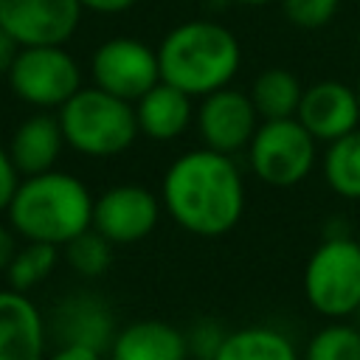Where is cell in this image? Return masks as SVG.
<instances>
[{
	"label": "cell",
	"instance_id": "obj_15",
	"mask_svg": "<svg viewBox=\"0 0 360 360\" xmlns=\"http://www.w3.org/2000/svg\"><path fill=\"white\" fill-rule=\"evenodd\" d=\"M135 118H138V129L146 138L174 141L188 129V124L194 118L191 96L160 79L152 90H146L135 101Z\"/></svg>",
	"mask_w": 360,
	"mask_h": 360
},
{
	"label": "cell",
	"instance_id": "obj_29",
	"mask_svg": "<svg viewBox=\"0 0 360 360\" xmlns=\"http://www.w3.org/2000/svg\"><path fill=\"white\" fill-rule=\"evenodd\" d=\"M17 53H20V42H17L11 34H6V31L0 28V76H8V70H11L14 59H17Z\"/></svg>",
	"mask_w": 360,
	"mask_h": 360
},
{
	"label": "cell",
	"instance_id": "obj_16",
	"mask_svg": "<svg viewBox=\"0 0 360 360\" xmlns=\"http://www.w3.org/2000/svg\"><path fill=\"white\" fill-rule=\"evenodd\" d=\"M110 360H188V340L172 323L135 321L115 332Z\"/></svg>",
	"mask_w": 360,
	"mask_h": 360
},
{
	"label": "cell",
	"instance_id": "obj_26",
	"mask_svg": "<svg viewBox=\"0 0 360 360\" xmlns=\"http://www.w3.org/2000/svg\"><path fill=\"white\" fill-rule=\"evenodd\" d=\"M17 186H20V169L14 166L8 149L0 146V211L8 208V202H11L14 191H17Z\"/></svg>",
	"mask_w": 360,
	"mask_h": 360
},
{
	"label": "cell",
	"instance_id": "obj_25",
	"mask_svg": "<svg viewBox=\"0 0 360 360\" xmlns=\"http://www.w3.org/2000/svg\"><path fill=\"white\" fill-rule=\"evenodd\" d=\"M225 329L217 323V321H197L188 332H186V340H188V357L194 360H214L222 340H225Z\"/></svg>",
	"mask_w": 360,
	"mask_h": 360
},
{
	"label": "cell",
	"instance_id": "obj_12",
	"mask_svg": "<svg viewBox=\"0 0 360 360\" xmlns=\"http://www.w3.org/2000/svg\"><path fill=\"white\" fill-rule=\"evenodd\" d=\"M295 118L309 129L315 141H335L360 124V101L357 90L338 82V79H321L309 87H304L301 104Z\"/></svg>",
	"mask_w": 360,
	"mask_h": 360
},
{
	"label": "cell",
	"instance_id": "obj_35",
	"mask_svg": "<svg viewBox=\"0 0 360 360\" xmlns=\"http://www.w3.org/2000/svg\"><path fill=\"white\" fill-rule=\"evenodd\" d=\"M357 245H360V233H357Z\"/></svg>",
	"mask_w": 360,
	"mask_h": 360
},
{
	"label": "cell",
	"instance_id": "obj_22",
	"mask_svg": "<svg viewBox=\"0 0 360 360\" xmlns=\"http://www.w3.org/2000/svg\"><path fill=\"white\" fill-rule=\"evenodd\" d=\"M304 360H360V329L343 321L326 323L309 338Z\"/></svg>",
	"mask_w": 360,
	"mask_h": 360
},
{
	"label": "cell",
	"instance_id": "obj_34",
	"mask_svg": "<svg viewBox=\"0 0 360 360\" xmlns=\"http://www.w3.org/2000/svg\"><path fill=\"white\" fill-rule=\"evenodd\" d=\"M357 48H360V25H357Z\"/></svg>",
	"mask_w": 360,
	"mask_h": 360
},
{
	"label": "cell",
	"instance_id": "obj_13",
	"mask_svg": "<svg viewBox=\"0 0 360 360\" xmlns=\"http://www.w3.org/2000/svg\"><path fill=\"white\" fill-rule=\"evenodd\" d=\"M48 323L20 290H0V360H45Z\"/></svg>",
	"mask_w": 360,
	"mask_h": 360
},
{
	"label": "cell",
	"instance_id": "obj_19",
	"mask_svg": "<svg viewBox=\"0 0 360 360\" xmlns=\"http://www.w3.org/2000/svg\"><path fill=\"white\" fill-rule=\"evenodd\" d=\"M304 87L298 76L287 68H267L250 84V101L262 121L270 118H292L298 112Z\"/></svg>",
	"mask_w": 360,
	"mask_h": 360
},
{
	"label": "cell",
	"instance_id": "obj_7",
	"mask_svg": "<svg viewBox=\"0 0 360 360\" xmlns=\"http://www.w3.org/2000/svg\"><path fill=\"white\" fill-rule=\"evenodd\" d=\"M6 79L11 93L37 110H59L82 87L79 62L65 45H22Z\"/></svg>",
	"mask_w": 360,
	"mask_h": 360
},
{
	"label": "cell",
	"instance_id": "obj_20",
	"mask_svg": "<svg viewBox=\"0 0 360 360\" xmlns=\"http://www.w3.org/2000/svg\"><path fill=\"white\" fill-rule=\"evenodd\" d=\"M323 177L335 194L360 200V129H352L326 143Z\"/></svg>",
	"mask_w": 360,
	"mask_h": 360
},
{
	"label": "cell",
	"instance_id": "obj_33",
	"mask_svg": "<svg viewBox=\"0 0 360 360\" xmlns=\"http://www.w3.org/2000/svg\"><path fill=\"white\" fill-rule=\"evenodd\" d=\"M354 90H357V101H360V79H357V87Z\"/></svg>",
	"mask_w": 360,
	"mask_h": 360
},
{
	"label": "cell",
	"instance_id": "obj_1",
	"mask_svg": "<svg viewBox=\"0 0 360 360\" xmlns=\"http://www.w3.org/2000/svg\"><path fill=\"white\" fill-rule=\"evenodd\" d=\"M169 217L194 236H222L245 211V183L231 155L217 149L183 152L163 174Z\"/></svg>",
	"mask_w": 360,
	"mask_h": 360
},
{
	"label": "cell",
	"instance_id": "obj_8",
	"mask_svg": "<svg viewBox=\"0 0 360 360\" xmlns=\"http://www.w3.org/2000/svg\"><path fill=\"white\" fill-rule=\"evenodd\" d=\"M90 79L96 87L135 104L160 82L158 48H149L135 37L104 39L90 56Z\"/></svg>",
	"mask_w": 360,
	"mask_h": 360
},
{
	"label": "cell",
	"instance_id": "obj_5",
	"mask_svg": "<svg viewBox=\"0 0 360 360\" xmlns=\"http://www.w3.org/2000/svg\"><path fill=\"white\" fill-rule=\"evenodd\" d=\"M304 295L326 318H349L360 304V245L352 236H323L304 267Z\"/></svg>",
	"mask_w": 360,
	"mask_h": 360
},
{
	"label": "cell",
	"instance_id": "obj_32",
	"mask_svg": "<svg viewBox=\"0 0 360 360\" xmlns=\"http://www.w3.org/2000/svg\"><path fill=\"white\" fill-rule=\"evenodd\" d=\"M352 315H354V326H357V329H360V304H357V309H354V312H352Z\"/></svg>",
	"mask_w": 360,
	"mask_h": 360
},
{
	"label": "cell",
	"instance_id": "obj_28",
	"mask_svg": "<svg viewBox=\"0 0 360 360\" xmlns=\"http://www.w3.org/2000/svg\"><path fill=\"white\" fill-rule=\"evenodd\" d=\"M84 11H93V14H104V17H115V14H124L129 11L138 0H79Z\"/></svg>",
	"mask_w": 360,
	"mask_h": 360
},
{
	"label": "cell",
	"instance_id": "obj_30",
	"mask_svg": "<svg viewBox=\"0 0 360 360\" xmlns=\"http://www.w3.org/2000/svg\"><path fill=\"white\" fill-rule=\"evenodd\" d=\"M14 253H17V242H14L11 231L0 225V270H3V273H6L8 262L14 259Z\"/></svg>",
	"mask_w": 360,
	"mask_h": 360
},
{
	"label": "cell",
	"instance_id": "obj_6",
	"mask_svg": "<svg viewBox=\"0 0 360 360\" xmlns=\"http://www.w3.org/2000/svg\"><path fill=\"white\" fill-rule=\"evenodd\" d=\"M315 143L318 141L295 115L270 118L253 132L248 143V163L262 183L273 188H290L312 172L318 155Z\"/></svg>",
	"mask_w": 360,
	"mask_h": 360
},
{
	"label": "cell",
	"instance_id": "obj_4",
	"mask_svg": "<svg viewBox=\"0 0 360 360\" xmlns=\"http://www.w3.org/2000/svg\"><path fill=\"white\" fill-rule=\"evenodd\" d=\"M65 143L87 158H112L138 138L135 104L101 87H79L56 112Z\"/></svg>",
	"mask_w": 360,
	"mask_h": 360
},
{
	"label": "cell",
	"instance_id": "obj_17",
	"mask_svg": "<svg viewBox=\"0 0 360 360\" xmlns=\"http://www.w3.org/2000/svg\"><path fill=\"white\" fill-rule=\"evenodd\" d=\"M62 146H65V135L59 118L48 112H34L25 121H20V127L14 129L8 155L20 169V174L28 177L53 169Z\"/></svg>",
	"mask_w": 360,
	"mask_h": 360
},
{
	"label": "cell",
	"instance_id": "obj_18",
	"mask_svg": "<svg viewBox=\"0 0 360 360\" xmlns=\"http://www.w3.org/2000/svg\"><path fill=\"white\" fill-rule=\"evenodd\" d=\"M214 360H298V349L273 326H242L225 335Z\"/></svg>",
	"mask_w": 360,
	"mask_h": 360
},
{
	"label": "cell",
	"instance_id": "obj_21",
	"mask_svg": "<svg viewBox=\"0 0 360 360\" xmlns=\"http://www.w3.org/2000/svg\"><path fill=\"white\" fill-rule=\"evenodd\" d=\"M56 259H59V253H56V245H51V242H28L25 248H17L14 259L6 267L8 287L20 290V292L34 290L53 273Z\"/></svg>",
	"mask_w": 360,
	"mask_h": 360
},
{
	"label": "cell",
	"instance_id": "obj_23",
	"mask_svg": "<svg viewBox=\"0 0 360 360\" xmlns=\"http://www.w3.org/2000/svg\"><path fill=\"white\" fill-rule=\"evenodd\" d=\"M110 239H104L96 228H87V231H82L79 236H73L68 245H62L65 248V259H68V264L79 273V276H84V278H96V276H101L107 267H110V259H112V253H110Z\"/></svg>",
	"mask_w": 360,
	"mask_h": 360
},
{
	"label": "cell",
	"instance_id": "obj_2",
	"mask_svg": "<svg viewBox=\"0 0 360 360\" xmlns=\"http://www.w3.org/2000/svg\"><path fill=\"white\" fill-rule=\"evenodd\" d=\"M160 79L202 98L228 87L242 65V45L217 20H186L166 31L158 45Z\"/></svg>",
	"mask_w": 360,
	"mask_h": 360
},
{
	"label": "cell",
	"instance_id": "obj_11",
	"mask_svg": "<svg viewBox=\"0 0 360 360\" xmlns=\"http://www.w3.org/2000/svg\"><path fill=\"white\" fill-rule=\"evenodd\" d=\"M160 202L143 186H112L93 200V228L112 245H129L155 231Z\"/></svg>",
	"mask_w": 360,
	"mask_h": 360
},
{
	"label": "cell",
	"instance_id": "obj_27",
	"mask_svg": "<svg viewBox=\"0 0 360 360\" xmlns=\"http://www.w3.org/2000/svg\"><path fill=\"white\" fill-rule=\"evenodd\" d=\"M45 360H101V352L90 346H79V343H62Z\"/></svg>",
	"mask_w": 360,
	"mask_h": 360
},
{
	"label": "cell",
	"instance_id": "obj_9",
	"mask_svg": "<svg viewBox=\"0 0 360 360\" xmlns=\"http://www.w3.org/2000/svg\"><path fill=\"white\" fill-rule=\"evenodd\" d=\"M79 0H0V28L22 45H65L82 22Z\"/></svg>",
	"mask_w": 360,
	"mask_h": 360
},
{
	"label": "cell",
	"instance_id": "obj_14",
	"mask_svg": "<svg viewBox=\"0 0 360 360\" xmlns=\"http://www.w3.org/2000/svg\"><path fill=\"white\" fill-rule=\"evenodd\" d=\"M56 343H79L90 349H110L115 338L112 312L101 298L93 295H70L53 307V318L48 323Z\"/></svg>",
	"mask_w": 360,
	"mask_h": 360
},
{
	"label": "cell",
	"instance_id": "obj_24",
	"mask_svg": "<svg viewBox=\"0 0 360 360\" xmlns=\"http://www.w3.org/2000/svg\"><path fill=\"white\" fill-rule=\"evenodd\" d=\"M338 8H340V0H281L284 17L295 28H307V31L329 25Z\"/></svg>",
	"mask_w": 360,
	"mask_h": 360
},
{
	"label": "cell",
	"instance_id": "obj_10",
	"mask_svg": "<svg viewBox=\"0 0 360 360\" xmlns=\"http://www.w3.org/2000/svg\"><path fill=\"white\" fill-rule=\"evenodd\" d=\"M256 129L259 112L250 101V93L233 90L228 84L202 96L197 107V132L202 138V146L236 155L239 149H248Z\"/></svg>",
	"mask_w": 360,
	"mask_h": 360
},
{
	"label": "cell",
	"instance_id": "obj_31",
	"mask_svg": "<svg viewBox=\"0 0 360 360\" xmlns=\"http://www.w3.org/2000/svg\"><path fill=\"white\" fill-rule=\"evenodd\" d=\"M233 3H242V6H267L273 0H233Z\"/></svg>",
	"mask_w": 360,
	"mask_h": 360
},
{
	"label": "cell",
	"instance_id": "obj_3",
	"mask_svg": "<svg viewBox=\"0 0 360 360\" xmlns=\"http://www.w3.org/2000/svg\"><path fill=\"white\" fill-rule=\"evenodd\" d=\"M6 211L8 225L20 236L28 242H51L56 248L93 228V197L87 186L56 169L20 180Z\"/></svg>",
	"mask_w": 360,
	"mask_h": 360
}]
</instances>
